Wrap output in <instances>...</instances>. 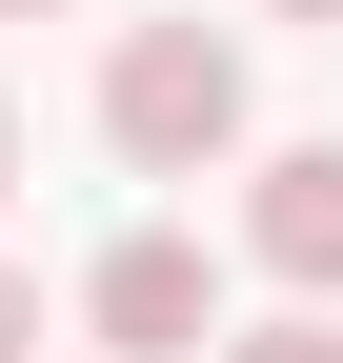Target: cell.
<instances>
[{"mask_svg": "<svg viewBox=\"0 0 343 363\" xmlns=\"http://www.w3.org/2000/svg\"><path fill=\"white\" fill-rule=\"evenodd\" d=\"M202 363H343V323H323V303H283V323H242V343H202Z\"/></svg>", "mask_w": 343, "mask_h": 363, "instance_id": "cell-4", "label": "cell"}, {"mask_svg": "<svg viewBox=\"0 0 343 363\" xmlns=\"http://www.w3.org/2000/svg\"><path fill=\"white\" fill-rule=\"evenodd\" d=\"M0 182H21V101H0Z\"/></svg>", "mask_w": 343, "mask_h": 363, "instance_id": "cell-7", "label": "cell"}, {"mask_svg": "<svg viewBox=\"0 0 343 363\" xmlns=\"http://www.w3.org/2000/svg\"><path fill=\"white\" fill-rule=\"evenodd\" d=\"M0 363H40V283H21V262H0Z\"/></svg>", "mask_w": 343, "mask_h": 363, "instance_id": "cell-5", "label": "cell"}, {"mask_svg": "<svg viewBox=\"0 0 343 363\" xmlns=\"http://www.w3.org/2000/svg\"><path fill=\"white\" fill-rule=\"evenodd\" d=\"M0 21H61V0H0Z\"/></svg>", "mask_w": 343, "mask_h": 363, "instance_id": "cell-8", "label": "cell"}, {"mask_svg": "<svg viewBox=\"0 0 343 363\" xmlns=\"http://www.w3.org/2000/svg\"><path fill=\"white\" fill-rule=\"evenodd\" d=\"M101 142L142 162V182L242 162V40H223V21H121V61H101Z\"/></svg>", "mask_w": 343, "mask_h": 363, "instance_id": "cell-1", "label": "cell"}, {"mask_svg": "<svg viewBox=\"0 0 343 363\" xmlns=\"http://www.w3.org/2000/svg\"><path fill=\"white\" fill-rule=\"evenodd\" d=\"M81 323H101V363H202L223 343V283H202L182 222H121V242L81 262Z\"/></svg>", "mask_w": 343, "mask_h": 363, "instance_id": "cell-2", "label": "cell"}, {"mask_svg": "<svg viewBox=\"0 0 343 363\" xmlns=\"http://www.w3.org/2000/svg\"><path fill=\"white\" fill-rule=\"evenodd\" d=\"M242 262H283L303 303H343V142H283L242 182Z\"/></svg>", "mask_w": 343, "mask_h": 363, "instance_id": "cell-3", "label": "cell"}, {"mask_svg": "<svg viewBox=\"0 0 343 363\" xmlns=\"http://www.w3.org/2000/svg\"><path fill=\"white\" fill-rule=\"evenodd\" d=\"M263 21H343V0H263Z\"/></svg>", "mask_w": 343, "mask_h": 363, "instance_id": "cell-6", "label": "cell"}]
</instances>
